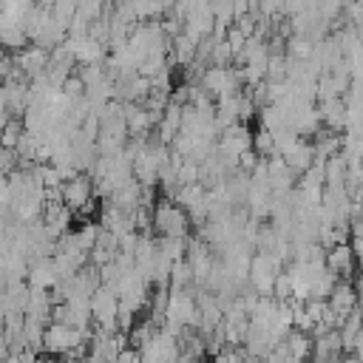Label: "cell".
<instances>
[{
  "mask_svg": "<svg viewBox=\"0 0 363 363\" xmlns=\"http://www.w3.org/2000/svg\"><path fill=\"white\" fill-rule=\"evenodd\" d=\"M82 340H88V335L71 323H57L51 320L45 326V346H43V354H54V357H65L74 346H79Z\"/></svg>",
  "mask_w": 363,
  "mask_h": 363,
  "instance_id": "1",
  "label": "cell"
},
{
  "mask_svg": "<svg viewBox=\"0 0 363 363\" xmlns=\"http://www.w3.org/2000/svg\"><path fill=\"white\" fill-rule=\"evenodd\" d=\"M96 196V184L91 179V173H79L68 182H62V199L71 210H79L82 204H88Z\"/></svg>",
  "mask_w": 363,
  "mask_h": 363,
  "instance_id": "2",
  "label": "cell"
},
{
  "mask_svg": "<svg viewBox=\"0 0 363 363\" xmlns=\"http://www.w3.org/2000/svg\"><path fill=\"white\" fill-rule=\"evenodd\" d=\"M326 267H329V269H335L340 278L354 281V269H357L360 264H357V252H354L352 241L329 247V250H326Z\"/></svg>",
  "mask_w": 363,
  "mask_h": 363,
  "instance_id": "3",
  "label": "cell"
},
{
  "mask_svg": "<svg viewBox=\"0 0 363 363\" xmlns=\"http://www.w3.org/2000/svg\"><path fill=\"white\" fill-rule=\"evenodd\" d=\"M326 301H329V306H332L340 318H346L349 312H354V309H357V303H360V289H357V284H354V281L340 278V281L335 284V289H332V295H329Z\"/></svg>",
  "mask_w": 363,
  "mask_h": 363,
  "instance_id": "4",
  "label": "cell"
},
{
  "mask_svg": "<svg viewBox=\"0 0 363 363\" xmlns=\"http://www.w3.org/2000/svg\"><path fill=\"white\" fill-rule=\"evenodd\" d=\"M14 60H17V68L31 79V77H37V74H43V71H48V62H51V51L48 48H43V45H26L23 51H17L14 54Z\"/></svg>",
  "mask_w": 363,
  "mask_h": 363,
  "instance_id": "5",
  "label": "cell"
},
{
  "mask_svg": "<svg viewBox=\"0 0 363 363\" xmlns=\"http://www.w3.org/2000/svg\"><path fill=\"white\" fill-rule=\"evenodd\" d=\"M26 281L31 284V289H54V286L60 284V272H57V261H54V255L31 261V267H28V278H26Z\"/></svg>",
  "mask_w": 363,
  "mask_h": 363,
  "instance_id": "6",
  "label": "cell"
},
{
  "mask_svg": "<svg viewBox=\"0 0 363 363\" xmlns=\"http://www.w3.org/2000/svg\"><path fill=\"white\" fill-rule=\"evenodd\" d=\"M218 147H221L224 153L241 156L247 147H252V130H250V125H247V122H235V125H230L227 130H221Z\"/></svg>",
  "mask_w": 363,
  "mask_h": 363,
  "instance_id": "7",
  "label": "cell"
},
{
  "mask_svg": "<svg viewBox=\"0 0 363 363\" xmlns=\"http://www.w3.org/2000/svg\"><path fill=\"white\" fill-rule=\"evenodd\" d=\"M318 111L326 128L332 130H346V99L343 96H329V99H318Z\"/></svg>",
  "mask_w": 363,
  "mask_h": 363,
  "instance_id": "8",
  "label": "cell"
},
{
  "mask_svg": "<svg viewBox=\"0 0 363 363\" xmlns=\"http://www.w3.org/2000/svg\"><path fill=\"white\" fill-rule=\"evenodd\" d=\"M284 159H286V164L301 176V173H303L306 167H312V164H315V159H318V156H315V145H312V139H306V136H303L292 150H286V153H284Z\"/></svg>",
  "mask_w": 363,
  "mask_h": 363,
  "instance_id": "9",
  "label": "cell"
},
{
  "mask_svg": "<svg viewBox=\"0 0 363 363\" xmlns=\"http://www.w3.org/2000/svg\"><path fill=\"white\" fill-rule=\"evenodd\" d=\"M286 346L292 352V360H303V357H312V349H315V335L312 332H303V329H289L286 332Z\"/></svg>",
  "mask_w": 363,
  "mask_h": 363,
  "instance_id": "10",
  "label": "cell"
},
{
  "mask_svg": "<svg viewBox=\"0 0 363 363\" xmlns=\"http://www.w3.org/2000/svg\"><path fill=\"white\" fill-rule=\"evenodd\" d=\"M196 40L193 37H187L184 31L179 34V37H173V48H170V62L176 65V68H184V65H190L193 60H196Z\"/></svg>",
  "mask_w": 363,
  "mask_h": 363,
  "instance_id": "11",
  "label": "cell"
},
{
  "mask_svg": "<svg viewBox=\"0 0 363 363\" xmlns=\"http://www.w3.org/2000/svg\"><path fill=\"white\" fill-rule=\"evenodd\" d=\"M323 167H326V184H346V170H349V156L343 153V150H337V153H332L326 162H323Z\"/></svg>",
  "mask_w": 363,
  "mask_h": 363,
  "instance_id": "12",
  "label": "cell"
},
{
  "mask_svg": "<svg viewBox=\"0 0 363 363\" xmlns=\"http://www.w3.org/2000/svg\"><path fill=\"white\" fill-rule=\"evenodd\" d=\"M0 40H3V48L6 51H23L26 45H31V37H28V31L23 28V26H3L0 28Z\"/></svg>",
  "mask_w": 363,
  "mask_h": 363,
  "instance_id": "13",
  "label": "cell"
},
{
  "mask_svg": "<svg viewBox=\"0 0 363 363\" xmlns=\"http://www.w3.org/2000/svg\"><path fill=\"white\" fill-rule=\"evenodd\" d=\"M204 196H207V187H204L201 182H193V184H179V187H176V193H173L170 199H173L176 204H182V207H187V210H190V207H196Z\"/></svg>",
  "mask_w": 363,
  "mask_h": 363,
  "instance_id": "14",
  "label": "cell"
},
{
  "mask_svg": "<svg viewBox=\"0 0 363 363\" xmlns=\"http://www.w3.org/2000/svg\"><path fill=\"white\" fill-rule=\"evenodd\" d=\"M193 284H196L193 261H190V258H179V261H173V269H170V286L184 289V286H193Z\"/></svg>",
  "mask_w": 363,
  "mask_h": 363,
  "instance_id": "15",
  "label": "cell"
},
{
  "mask_svg": "<svg viewBox=\"0 0 363 363\" xmlns=\"http://www.w3.org/2000/svg\"><path fill=\"white\" fill-rule=\"evenodd\" d=\"M79 14V0H57L54 6H51V17L68 31V26H71V20Z\"/></svg>",
  "mask_w": 363,
  "mask_h": 363,
  "instance_id": "16",
  "label": "cell"
},
{
  "mask_svg": "<svg viewBox=\"0 0 363 363\" xmlns=\"http://www.w3.org/2000/svg\"><path fill=\"white\" fill-rule=\"evenodd\" d=\"M326 184V167L323 162H315L312 167H306L301 176H298V187L309 190V187H323Z\"/></svg>",
  "mask_w": 363,
  "mask_h": 363,
  "instance_id": "17",
  "label": "cell"
},
{
  "mask_svg": "<svg viewBox=\"0 0 363 363\" xmlns=\"http://www.w3.org/2000/svg\"><path fill=\"white\" fill-rule=\"evenodd\" d=\"M315 51V40L306 34H292L286 40V57H312Z\"/></svg>",
  "mask_w": 363,
  "mask_h": 363,
  "instance_id": "18",
  "label": "cell"
},
{
  "mask_svg": "<svg viewBox=\"0 0 363 363\" xmlns=\"http://www.w3.org/2000/svg\"><path fill=\"white\" fill-rule=\"evenodd\" d=\"M23 133H26L23 116H14V119L3 122V147H17V142L23 139Z\"/></svg>",
  "mask_w": 363,
  "mask_h": 363,
  "instance_id": "19",
  "label": "cell"
},
{
  "mask_svg": "<svg viewBox=\"0 0 363 363\" xmlns=\"http://www.w3.org/2000/svg\"><path fill=\"white\" fill-rule=\"evenodd\" d=\"M252 147H255L261 156H267V159H269L272 153H278V150H275V133H272L269 128H264V125H261V128L252 133Z\"/></svg>",
  "mask_w": 363,
  "mask_h": 363,
  "instance_id": "20",
  "label": "cell"
},
{
  "mask_svg": "<svg viewBox=\"0 0 363 363\" xmlns=\"http://www.w3.org/2000/svg\"><path fill=\"white\" fill-rule=\"evenodd\" d=\"M278 301H289L292 298V275L286 272V269H281L278 275H275V292H272Z\"/></svg>",
  "mask_w": 363,
  "mask_h": 363,
  "instance_id": "21",
  "label": "cell"
},
{
  "mask_svg": "<svg viewBox=\"0 0 363 363\" xmlns=\"http://www.w3.org/2000/svg\"><path fill=\"white\" fill-rule=\"evenodd\" d=\"M0 167H3V176L14 173V170L20 167V153H17V147H3V150H0Z\"/></svg>",
  "mask_w": 363,
  "mask_h": 363,
  "instance_id": "22",
  "label": "cell"
},
{
  "mask_svg": "<svg viewBox=\"0 0 363 363\" xmlns=\"http://www.w3.org/2000/svg\"><path fill=\"white\" fill-rule=\"evenodd\" d=\"M224 40H227V43H230V45H233V51H235V54H238V51H244V48H247V40H250V34H244V31H241V28H238V26H235V23H233V26H230V31H227V37H224Z\"/></svg>",
  "mask_w": 363,
  "mask_h": 363,
  "instance_id": "23",
  "label": "cell"
},
{
  "mask_svg": "<svg viewBox=\"0 0 363 363\" xmlns=\"http://www.w3.org/2000/svg\"><path fill=\"white\" fill-rule=\"evenodd\" d=\"M113 258H116V252L108 250V247H102V244H96V247L91 250V264H96V267H102V264H108V261H113Z\"/></svg>",
  "mask_w": 363,
  "mask_h": 363,
  "instance_id": "24",
  "label": "cell"
},
{
  "mask_svg": "<svg viewBox=\"0 0 363 363\" xmlns=\"http://www.w3.org/2000/svg\"><path fill=\"white\" fill-rule=\"evenodd\" d=\"M142 360V349H136V346H125L122 352H119V357H116V363H139Z\"/></svg>",
  "mask_w": 363,
  "mask_h": 363,
  "instance_id": "25",
  "label": "cell"
},
{
  "mask_svg": "<svg viewBox=\"0 0 363 363\" xmlns=\"http://www.w3.org/2000/svg\"><path fill=\"white\" fill-rule=\"evenodd\" d=\"M37 3H43V6H54L57 0H37Z\"/></svg>",
  "mask_w": 363,
  "mask_h": 363,
  "instance_id": "26",
  "label": "cell"
}]
</instances>
